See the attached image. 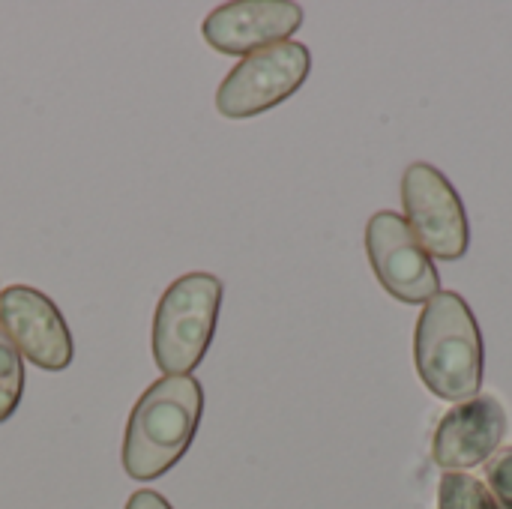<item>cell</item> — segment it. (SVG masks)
Segmentation results:
<instances>
[{
  "label": "cell",
  "mask_w": 512,
  "mask_h": 509,
  "mask_svg": "<svg viewBox=\"0 0 512 509\" xmlns=\"http://www.w3.org/2000/svg\"><path fill=\"white\" fill-rule=\"evenodd\" d=\"M438 509H501L492 498L489 486H483L471 474H444L438 489Z\"/></svg>",
  "instance_id": "obj_10"
},
{
  "label": "cell",
  "mask_w": 512,
  "mask_h": 509,
  "mask_svg": "<svg viewBox=\"0 0 512 509\" xmlns=\"http://www.w3.org/2000/svg\"><path fill=\"white\" fill-rule=\"evenodd\" d=\"M402 204L411 234L429 255L441 261H459L468 252V213L444 171H438L429 162L408 165L402 177Z\"/></svg>",
  "instance_id": "obj_5"
},
{
  "label": "cell",
  "mask_w": 512,
  "mask_h": 509,
  "mask_svg": "<svg viewBox=\"0 0 512 509\" xmlns=\"http://www.w3.org/2000/svg\"><path fill=\"white\" fill-rule=\"evenodd\" d=\"M303 24V9L291 0H234L204 18V39L222 54H255L288 42Z\"/></svg>",
  "instance_id": "obj_8"
},
{
  "label": "cell",
  "mask_w": 512,
  "mask_h": 509,
  "mask_svg": "<svg viewBox=\"0 0 512 509\" xmlns=\"http://www.w3.org/2000/svg\"><path fill=\"white\" fill-rule=\"evenodd\" d=\"M483 333L456 291H438L414 330V363L420 381L447 402H468L483 387Z\"/></svg>",
  "instance_id": "obj_2"
},
{
  "label": "cell",
  "mask_w": 512,
  "mask_h": 509,
  "mask_svg": "<svg viewBox=\"0 0 512 509\" xmlns=\"http://www.w3.org/2000/svg\"><path fill=\"white\" fill-rule=\"evenodd\" d=\"M0 330L12 339L18 354L42 372H63L72 366V333L54 300L42 291L27 285L0 291Z\"/></svg>",
  "instance_id": "obj_7"
},
{
  "label": "cell",
  "mask_w": 512,
  "mask_h": 509,
  "mask_svg": "<svg viewBox=\"0 0 512 509\" xmlns=\"http://www.w3.org/2000/svg\"><path fill=\"white\" fill-rule=\"evenodd\" d=\"M21 393H24V360L12 345V339L0 330V423H6L18 411Z\"/></svg>",
  "instance_id": "obj_11"
},
{
  "label": "cell",
  "mask_w": 512,
  "mask_h": 509,
  "mask_svg": "<svg viewBox=\"0 0 512 509\" xmlns=\"http://www.w3.org/2000/svg\"><path fill=\"white\" fill-rule=\"evenodd\" d=\"M507 435V411L495 396H474L456 405L435 429L432 456L444 471H465L489 462Z\"/></svg>",
  "instance_id": "obj_9"
},
{
  "label": "cell",
  "mask_w": 512,
  "mask_h": 509,
  "mask_svg": "<svg viewBox=\"0 0 512 509\" xmlns=\"http://www.w3.org/2000/svg\"><path fill=\"white\" fill-rule=\"evenodd\" d=\"M366 255L384 291L399 303L408 306L429 303L441 288L429 252L417 243L408 222L393 210H381L369 219Z\"/></svg>",
  "instance_id": "obj_6"
},
{
  "label": "cell",
  "mask_w": 512,
  "mask_h": 509,
  "mask_svg": "<svg viewBox=\"0 0 512 509\" xmlns=\"http://www.w3.org/2000/svg\"><path fill=\"white\" fill-rule=\"evenodd\" d=\"M312 72V54L303 42H279L243 57L216 90V111L231 120L258 117L291 99Z\"/></svg>",
  "instance_id": "obj_4"
},
{
  "label": "cell",
  "mask_w": 512,
  "mask_h": 509,
  "mask_svg": "<svg viewBox=\"0 0 512 509\" xmlns=\"http://www.w3.org/2000/svg\"><path fill=\"white\" fill-rule=\"evenodd\" d=\"M126 509H174L159 492L153 489H138L129 501H126Z\"/></svg>",
  "instance_id": "obj_13"
},
{
  "label": "cell",
  "mask_w": 512,
  "mask_h": 509,
  "mask_svg": "<svg viewBox=\"0 0 512 509\" xmlns=\"http://www.w3.org/2000/svg\"><path fill=\"white\" fill-rule=\"evenodd\" d=\"M222 306V279L186 273L159 297L153 315V360L162 375H192L210 351Z\"/></svg>",
  "instance_id": "obj_3"
},
{
  "label": "cell",
  "mask_w": 512,
  "mask_h": 509,
  "mask_svg": "<svg viewBox=\"0 0 512 509\" xmlns=\"http://www.w3.org/2000/svg\"><path fill=\"white\" fill-rule=\"evenodd\" d=\"M204 414V390L198 378H159L135 402L123 435V471L150 483L168 474L192 447Z\"/></svg>",
  "instance_id": "obj_1"
},
{
  "label": "cell",
  "mask_w": 512,
  "mask_h": 509,
  "mask_svg": "<svg viewBox=\"0 0 512 509\" xmlns=\"http://www.w3.org/2000/svg\"><path fill=\"white\" fill-rule=\"evenodd\" d=\"M486 480H489V492L498 501V507L512 509V447L495 453L486 462Z\"/></svg>",
  "instance_id": "obj_12"
}]
</instances>
